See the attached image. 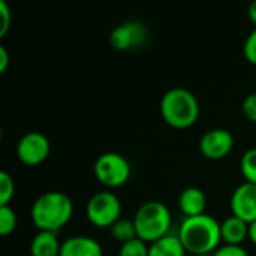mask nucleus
Masks as SVG:
<instances>
[{
	"label": "nucleus",
	"mask_w": 256,
	"mask_h": 256,
	"mask_svg": "<svg viewBox=\"0 0 256 256\" xmlns=\"http://www.w3.org/2000/svg\"><path fill=\"white\" fill-rule=\"evenodd\" d=\"M177 237L186 252L194 256L213 255L222 242L220 224L208 214L184 218Z\"/></svg>",
	"instance_id": "1"
},
{
	"label": "nucleus",
	"mask_w": 256,
	"mask_h": 256,
	"mask_svg": "<svg viewBox=\"0 0 256 256\" xmlns=\"http://www.w3.org/2000/svg\"><path fill=\"white\" fill-rule=\"evenodd\" d=\"M74 214L72 200L62 192H46L32 206L30 218L39 231L58 232Z\"/></svg>",
	"instance_id": "2"
},
{
	"label": "nucleus",
	"mask_w": 256,
	"mask_h": 256,
	"mask_svg": "<svg viewBox=\"0 0 256 256\" xmlns=\"http://www.w3.org/2000/svg\"><path fill=\"white\" fill-rule=\"evenodd\" d=\"M164 122L174 129H188L200 117V102L188 88L176 87L168 90L160 100Z\"/></svg>",
	"instance_id": "3"
},
{
	"label": "nucleus",
	"mask_w": 256,
	"mask_h": 256,
	"mask_svg": "<svg viewBox=\"0 0 256 256\" xmlns=\"http://www.w3.org/2000/svg\"><path fill=\"white\" fill-rule=\"evenodd\" d=\"M171 212L160 201H148L142 204L134 218L136 236L147 244H153L164 237L170 236L171 228Z\"/></svg>",
	"instance_id": "4"
},
{
	"label": "nucleus",
	"mask_w": 256,
	"mask_h": 256,
	"mask_svg": "<svg viewBox=\"0 0 256 256\" xmlns=\"http://www.w3.org/2000/svg\"><path fill=\"white\" fill-rule=\"evenodd\" d=\"M93 171L98 182L108 189H116L126 184L132 174V168L128 159L114 152L100 154L94 162Z\"/></svg>",
	"instance_id": "5"
},
{
	"label": "nucleus",
	"mask_w": 256,
	"mask_h": 256,
	"mask_svg": "<svg viewBox=\"0 0 256 256\" xmlns=\"http://www.w3.org/2000/svg\"><path fill=\"white\" fill-rule=\"evenodd\" d=\"M86 214L96 228H111L120 219L122 202L112 192H99L88 200Z\"/></svg>",
	"instance_id": "6"
},
{
	"label": "nucleus",
	"mask_w": 256,
	"mask_h": 256,
	"mask_svg": "<svg viewBox=\"0 0 256 256\" xmlns=\"http://www.w3.org/2000/svg\"><path fill=\"white\" fill-rule=\"evenodd\" d=\"M51 152L50 140L40 132H28L20 138L16 144V158L27 166L44 164Z\"/></svg>",
	"instance_id": "7"
},
{
	"label": "nucleus",
	"mask_w": 256,
	"mask_h": 256,
	"mask_svg": "<svg viewBox=\"0 0 256 256\" xmlns=\"http://www.w3.org/2000/svg\"><path fill=\"white\" fill-rule=\"evenodd\" d=\"M148 38L147 27L140 21H128L122 26H117L110 36V42L112 48L117 51H129L140 48L146 44Z\"/></svg>",
	"instance_id": "8"
},
{
	"label": "nucleus",
	"mask_w": 256,
	"mask_h": 256,
	"mask_svg": "<svg viewBox=\"0 0 256 256\" xmlns=\"http://www.w3.org/2000/svg\"><path fill=\"white\" fill-rule=\"evenodd\" d=\"M234 148V136L226 129H212L200 140V152L206 159H225Z\"/></svg>",
	"instance_id": "9"
},
{
	"label": "nucleus",
	"mask_w": 256,
	"mask_h": 256,
	"mask_svg": "<svg viewBox=\"0 0 256 256\" xmlns=\"http://www.w3.org/2000/svg\"><path fill=\"white\" fill-rule=\"evenodd\" d=\"M231 212L232 216L248 222L249 225L256 220V184L243 183L240 184L231 196Z\"/></svg>",
	"instance_id": "10"
},
{
	"label": "nucleus",
	"mask_w": 256,
	"mask_h": 256,
	"mask_svg": "<svg viewBox=\"0 0 256 256\" xmlns=\"http://www.w3.org/2000/svg\"><path fill=\"white\" fill-rule=\"evenodd\" d=\"M60 256H104L102 246L92 237L75 236L62 243Z\"/></svg>",
	"instance_id": "11"
},
{
	"label": "nucleus",
	"mask_w": 256,
	"mask_h": 256,
	"mask_svg": "<svg viewBox=\"0 0 256 256\" xmlns=\"http://www.w3.org/2000/svg\"><path fill=\"white\" fill-rule=\"evenodd\" d=\"M207 196L198 188H188L178 196V208L186 218L206 214Z\"/></svg>",
	"instance_id": "12"
},
{
	"label": "nucleus",
	"mask_w": 256,
	"mask_h": 256,
	"mask_svg": "<svg viewBox=\"0 0 256 256\" xmlns=\"http://www.w3.org/2000/svg\"><path fill=\"white\" fill-rule=\"evenodd\" d=\"M220 236L226 246H242L249 238V224L236 216H230L220 224Z\"/></svg>",
	"instance_id": "13"
},
{
	"label": "nucleus",
	"mask_w": 256,
	"mask_h": 256,
	"mask_svg": "<svg viewBox=\"0 0 256 256\" xmlns=\"http://www.w3.org/2000/svg\"><path fill=\"white\" fill-rule=\"evenodd\" d=\"M60 242L57 238V232L39 231L30 243V255L32 256H60Z\"/></svg>",
	"instance_id": "14"
},
{
	"label": "nucleus",
	"mask_w": 256,
	"mask_h": 256,
	"mask_svg": "<svg viewBox=\"0 0 256 256\" xmlns=\"http://www.w3.org/2000/svg\"><path fill=\"white\" fill-rule=\"evenodd\" d=\"M186 249L176 236H166L162 240L150 244L148 256H186Z\"/></svg>",
	"instance_id": "15"
},
{
	"label": "nucleus",
	"mask_w": 256,
	"mask_h": 256,
	"mask_svg": "<svg viewBox=\"0 0 256 256\" xmlns=\"http://www.w3.org/2000/svg\"><path fill=\"white\" fill-rule=\"evenodd\" d=\"M111 237L122 244H126L135 238H138L136 236V228H135V224L134 220H129V219H118L111 228Z\"/></svg>",
	"instance_id": "16"
},
{
	"label": "nucleus",
	"mask_w": 256,
	"mask_h": 256,
	"mask_svg": "<svg viewBox=\"0 0 256 256\" xmlns=\"http://www.w3.org/2000/svg\"><path fill=\"white\" fill-rule=\"evenodd\" d=\"M240 171L246 183L256 184V148H249L244 152L240 160Z\"/></svg>",
	"instance_id": "17"
},
{
	"label": "nucleus",
	"mask_w": 256,
	"mask_h": 256,
	"mask_svg": "<svg viewBox=\"0 0 256 256\" xmlns=\"http://www.w3.org/2000/svg\"><path fill=\"white\" fill-rule=\"evenodd\" d=\"M16 224H18V220H16V214H15L14 208L9 206L0 207V236L2 237L10 236L15 231Z\"/></svg>",
	"instance_id": "18"
},
{
	"label": "nucleus",
	"mask_w": 256,
	"mask_h": 256,
	"mask_svg": "<svg viewBox=\"0 0 256 256\" xmlns=\"http://www.w3.org/2000/svg\"><path fill=\"white\" fill-rule=\"evenodd\" d=\"M15 195V183H14V178L2 171L0 172V207H4V206H9V202L12 201Z\"/></svg>",
	"instance_id": "19"
},
{
	"label": "nucleus",
	"mask_w": 256,
	"mask_h": 256,
	"mask_svg": "<svg viewBox=\"0 0 256 256\" xmlns=\"http://www.w3.org/2000/svg\"><path fill=\"white\" fill-rule=\"evenodd\" d=\"M148 249H150V246L146 242L135 238V240L120 246L118 256H148Z\"/></svg>",
	"instance_id": "20"
},
{
	"label": "nucleus",
	"mask_w": 256,
	"mask_h": 256,
	"mask_svg": "<svg viewBox=\"0 0 256 256\" xmlns=\"http://www.w3.org/2000/svg\"><path fill=\"white\" fill-rule=\"evenodd\" d=\"M12 24V12L4 0H0V38L6 36Z\"/></svg>",
	"instance_id": "21"
},
{
	"label": "nucleus",
	"mask_w": 256,
	"mask_h": 256,
	"mask_svg": "<svg viewBox=\"0 0 256 256\" xmlns=\"http://www.w3.org/2000/svg\"><path fill=\"white\" fill-rule=\"evenodd\" d=\"M243 52H244L246 60H248L250 64L256 66V28L254 32H250L249 36L246 38Z\"/></svg>",
	"instance_id": "22"
},
{
	"label": "nucleus",
	"mask_w": 256,
	"mask_h": 256,
	"mask_svg": "<svg viewBox=\"0 0 256 256\" xmlns=\"http://www.w3.org/2000/svg\"><path fill=\"white\" fill-rule=\"evenodd\" d=\"M243 114L244 117L252 122L256 123V93H250L249 96H246V99L243 100Z\"/></svg>",
	"instance_id": "23"
},
{
	"label": "nucleus",
	"mask_w": 256,
	"mask_h": 256,
	"mask_svg": "<svg viewBox=\"0 0 256 256\" xmlns=\"http://www.w3.org/2000/svg\"><path fill=\"white\" fill-rule=\"evenodd\" d=\"M212 256H249L242 246H224L219 248Z\"/></svg>",
	"instance_id": "24"
},
{
	"label": "nucleus",
	"mask_w": 256,
	"mask_h": 256,
	"mask_svg": "<svg viewBox=\"0 0 256 256\" xmlns=\"http://www.w3.org/2000/svg\"><path fill=\"white\" fill-rule=\"evenodd\" d=\"M9 68V54L3 45H0V74H4Z\"/></svg>",
	"instance_id": "25"
},
{
	"label": "nucleus",
	"mask_w": 256,
	"mask_h": 256,
	"mask_svg": "<svg viewBox=\"0 0 256 256\" xmlns=\"http://www.w3.org/2000/svg\"><path fill=\"white\" fill-rule=\"evenodd\" d=\"M248 16H249V20L255 24L256 28V2L249 4V8H248Z\"/></svg>",
	"instance_id": "26"
},
{
	"label": "nucleus",
	"mask_w": 256,
	"mask_h": 256,
	"mask_svg": "<svg viewBox=\"0 0 256 256\" xmlns=\"http://www.w3.org/2000/svg\"><path fill=\"white\" fill-rule=\"evenodd\" d=\"M249 240H252V243L256 244V220L249 225Z\"/></svg>",
	"instance_id": "27"
}]
</instances>
